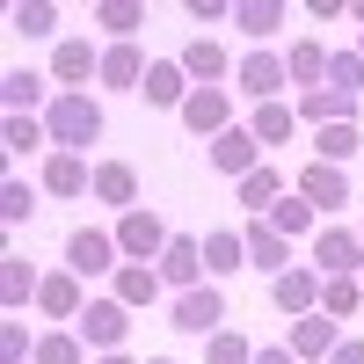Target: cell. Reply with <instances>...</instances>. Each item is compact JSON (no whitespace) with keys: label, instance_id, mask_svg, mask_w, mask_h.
<instances>
[{"label":"cell","instance_id":"cell-1","mask_svg":"<svg viewBox=\"0 0 364 364\" xmlns=\"http://www.w3.org/2000/svg\"><path fill=\"white\" fill-rule=\"evenodd\" d=\"M44 132H51V154H87L102 139V102L95 95H51Z\"/></svg>","mask_w":364,"mask_h":364},{"label":"cell","instance_id":"cell-2","mask_svg":"<svg viewBox=\"0 0 364 364\" xmlns=\"http://www.w3.org/2000/svg\"><path fill=\"white\" fill-rule=\"evenodd\" d=\"M73 336L95 350V357H117V350L132 343V306H124L117 291H109V299H87V314L73 321Z\"/></svg>","mask_w":364,"mask_h":364},{"label":"cell","instance_id":"cell-3","mask_svg":"<svg viewBox=\"0 0 364 364\" xmlns=\"http://www.w3.org/2000/svg\"><path fill=\"white\" fill-rule=\"evenodd\" d=\"M168 328H175V336H219V328H226V291L219 284H197V291H175L168 299Z\"/></svg>","mask_w":364,"mask_h":364},{"label":"cell","instance_id":"cell-4","mask_svg":"<svg viewBox=\"0 0 364 364\" xmlns=\"http://www.w3.org/2000/svg\"><path fill=\"white\" fill-rule=\"evenodd\" d=\"M233 87H240V95H248L255 109L262 102H284V87H291V73H284V51H240V66H233Z\"/></svg>","mask_w":364,"mask_h":364},{"label":"cell","instance_id":"cell-5","mask_svg":"<svg viewBox=\"0 0 364 364\" xmlns=\"http://www.w3.org/2000/svg\"><path fill=\"white\" fill-rule=\"evenodd\" d=\"M51 80H58V95H87V80H102V44L58 37L51 44Z\"/></svg>","mask_w":364,"mask_h":364},{"label":"cell","instance_id":"cell-6","mask_svg":"<svg viewBox=\"0 0 364 364\" xmlns=\"http://www.w3.org/2000/svg\"><path fill=\"white\" fill-rule=\"evenodd\" d=\"M109 233H117V248H124V262H161V255H168V240H175V233L161 226V211H154V204L124 211Z\"/></svg>","mask_w":364,"mask_h":364},{"label":"cell","instance_id":"cell-7","mask_svg":"<svg viewBox=\"0 0 364 364\" xmlns=\"http://www.w3.org/2000/svg\"><path fill=\"white\" fill-rule=\"evenodd\" d=\"M117 255H124V248H117V233H102V226H80V233L66 240V269H73L80 284H87V277H117V269H124Z\"/></svg>","mask_w":364,"mask_h":364},{"label":"cell","instance_id":"cell-8","mask_svg":"<svg viewBox=\"0 0 364 364\" xmlns=\"http://www.w3.org/2000/svg\"><path fill=\"white\" fill-rule=\"evenodd\" d=\"M314 269L321 277H364V233L357 226H321L314 233Z\"/></svg>","mask_w":364,"mask_h":364},{"label":"cell","instance_id":"cell-9","mask_svg":"<svg viewBox=\"0 0 364 364\" xmlns=\"http://www.w3.org/2000/svg\"><path fill=\"white\" fill-rule=\"evenodd\" d=\"M291 190L306 197L314 211H343V204L357 197V182H350V168H328V161H306V168L291 175Z\"/></svg>","mask_w":364,"mask_h":364},{"label":"cell","instance_id":"cell-10","mask_svg":"<svg viewBox=\"0 0 364 364\" xmlns=\"http://www.w3.org/2000/svg\"><path fill=\"white\" fill-rule=\"evenodd\" d=\"M321 269L314 262H291L284 277H269V299H277V314H291V321H306V314H321Z\"/></svg>","mask_w":364,"mask_h":364},{"label":"cell","instance_id":"cell-11","mask_svg":"<svg viewBox=\"0 0 364 364\" xmlns=\"http://www.w3.org/2000/svg\"><path fill=\"white\" fill-rule=\"evenodd\" d=\"M175 66L190 73V87H219V80H233V66H240V58H233L226 44H211V37H190V44L175 51Z\"/></svg>","mask_w":364,"mask_h":364},{"label":"cell","instance_id":"cell-12","mask_svg":"<svg viewBox=\"0 0 364 364\" xmlns=\"http://www.w3.org/2000/svg\"><path fill=\"white\" fill-rule=\"evenodd\" d=\"M37 190L44 197H95V161L87 154H51L37 168Z\"/></svg>","mask_w":364,"mask_h":364},{"label":"cell","instance_id":"cell-13","mask_svg":"<svg viewBox=\"0 0 364 364\" xmlns=\"http://www.w3.org/2000/svg\"><path fill=\"white\" fill-rule=\"evenodd\" d=\"M154 269H161L168 291H197V284H211V277H204V240H197V233H175L168 255H161Z\"/></svg>","mask_w":364,"mask_h":364},{"label":"cell","instance_id":"cell-14","mask_svg":"<svg viewBox=\"0 0 364 364\" xmlns=\"http://www.w3.org/2000/svg\"><path fill=\"white\" fill-rule=\"evenodd\" d=\"M284 350H291L299 364H328V357L343 350V321H328V314H306V321H291Z\"/></svg>","mask_w":364,"mask_h":364},{"label":"cell","instance_id":"cell-15","mask_svg":"<svg viewBox=\"0 0 364 364\" xmlns=\"http://www.w3.org/2000/svg\"><path fill=\"white\" fill-rule=\"evenodd\" d=\"M175 117H182V132H197V139H219V132H233V95H226V87H197V95L182 102Z\"/></svg>","mask_w":364,"mask_h":364},{"label":"cell","instance_id":"cell-16","mask_svg":"<svg viewBox=\"0 0 364 364\" xmlns=\"http://www.w3.org/2000/svg\"><path fill=\"white\" fill-rule=\"evenodd\" d=\"M146 73H154V58H146L139 44H102V80L95 87H117V95H139Z\"/></svg>","mask_w":364,"mask_h":364},{"label":"cell","instance_id":"cell-17","mask_svg":"<svg viewBox=\"0 0 364 364\" xmlns=\"http://www.w3.org/2000/svg\"><path fill=\"white\" fill-rule=\"evenodd\" d=\"M0 102H8V117H37V109H51V80L37 66H8L0 73Z\"/></svg>","mask_w":364,"mask_h":364},{"label":"cell","instance_id":"cell-18","mask_svg":"<svg viewBox=\"0 0 364 364\" xmlns=\"http://www.w3.org/2000/svg\"><path fill=\"white\" fill-rule=\"evenodd\" d=\"M211 168H219V175H255L262 168V146H255V132L248 124H233V132H219V139H211Z\"/></svg>","mask_w":364,"mask_h":364},{"label":"cell","instance_id":"cell-19","mask_svg":"<svg viewBox=\"0 0 364 364\" xmlns=\"http://www.w3.org/2000/svg\"><path fill=\"white\" fill-rule=\"evenodd\" d=\"M37 314H44V321H80V314H87V291H80V277H73V269H44Z\"/></svg>","mask_w":364,"mask_h":364},{"label":"cell","instance_id":"cell-20","mask_svg":"<svg viewBox=\"0 0 364 364\" xmlns=\"http://www.w3.org/2000/svg\"><path fill=\"white\" fill-rule=\"evenodd\" d=\"M95 204H109L117 219L139 211V168L132 161H95Z\"/></svg>","mask_w":364,"mask_h":364},{"label":"cell","instance_id":"cell-21","mask_svg":"<svg viewBox=\"0 0 364 364\" xmlns=\"http://www.w3.org/2000/svg\"><path fill=\"white\" fill-rule=\"evenodd\" d=\"M37 291H44V269L29 262V255H0V306L22 314V306H37Z\"/></svg>","mask_w":364,"mask_h":364},{"label":"cell","instance_id":"cell-22","mask_svg":"<svg viewBox=\"0 0 364 364\" xmlns=\"http://www.w3.org/2000/svg\"><path fill=\"white\" fill-rule=\"evenodd\" d=\"M291 109H299V124H314V132H328V124H357V95H336V87L291 95Z\"/></svg>","mask_w":364,"mask_h":364},{"label":"cell","instance_id":"cell-23","mask_svg":"<svg viewBox=\"0 0 364 364\" xmlns=\"http://www.w3.org/2000/svg\"><path fill=\"white\" fill-rule=\"evenodd\" d=\"M328 58H336V51H328L321 37H299V44L284 51V73H291V87H299V95H314V87H328Z\"/></svg>","mask_w":364,"mask_h":364},{"label":"cell","instance_id":"cell-24","mask_svg":"<svg viewBox=\"0 0 364 364\" xmlns=\"http://www.w3.org/2000/svg\"><path fill=\"white\" fill-rule=\"evenodd\" d=\"M240 240H248V269H269V277H284V269H291V240L269 233V219H248Z\"/></svg>","mask_w":364,"mask_h":364},{"label":"cell","instance_id":"cell-25","mask_svg":"<svg viewBox=\"0 0 364 364\" xmlns=\"http://www.w3.org/2000/svg\"><path fill=\"white\" fill-rule=\"evenodd\" d=\"M139 95H146V109H182V102L197 95V87H190V73H182L175 58H154V73H146V87H139Z\"/></svg>","mask_w":364,"mask_h":364},{"label":"cell","instance_id":"cell-26","mask_svg":"<svg viewBox=\"0 0 364 364\" xmlns=\"http://www.w3.org/2000/svg\"><path fill=\"white\" fill-rule=\"evenodd\" d=\"M233 269H248V240H240V226L204 233V277L219 284V277H233Z\"/></svg>","mask_w":364,"mask_h":364},{"label":"cell","instance_id":"cell-27","mask_svg":"<svg viewBox=\"0 0 364 364\" xmlns=\"http://www.w3.org/2000/svg\"><path fill=\"white\" fill-rule=\"evenodd\" d=\"M161 291H168V284H161V269H154V262H124V269H117V299H124L132 314L161 306Z\"/></svg>","mask_w":364,"mask_h":364},{"label":"cell","instance_id":"cell-28","mask_svg":"<svg viewBox=\"0 0 364 364\" xmlns=\"http://www.w3.org/2000/svg\"><path fill=\"white\" fill-rule=\"evenodd\" d=\"M284 190H291V182H284L277 168H269V161H262L255 175H240V182H233V197H240V204H248V211H255V219H269V204H277Z\"/></svg>","mask_w":364,"mask_h":364},{"label":"cell","instance_id":"cell-29","mask_svg":"<svg viewBox=\"0 0 364 364\" xmlns=\"http://www.w3.org/2000/svg\"><path fill=\"white\" fill-rule=\"evenodd\" d=\"M269 233H284V240H299V233H321V211L299 197V190H284L277 204H269Z\"/></svg>","mask_w":364,"mask_h":364},{"label":"cell","instance_id":"cell-30","mask_svg":"<svg viewBox=\"0 0 364 364\" xmlns=\"http://www.w3.org/2000/svg\"><path fill=\"white\" fill-rule=\"evenodd\" d=\"M233 29H248L255 51H262V44L284 29V0H240V8H233Z\"/></svg>","mask_w":364,"mask_h":364},{"label":"cell","instance_id":"cell-31","mask_svg":"<svg viewBox=\"0 0 364 364\" xmlns=\"http://www.w3.org/2000/svg\"><path fill=\"white\" fill-rule=\"evenodd\" d=\"M95 29H109V44H139L146 8H139V0H102V8H95Z\"/></svg>","mask_w":364,"mask_h":364},{"label":"cell","instance_id":"cell-32","mask_svg":"<svg viewBox=\"0 0 364 364\" xmlns=\"http://www.w3.org/2000/svg\"><path fill=\"white\" fill-rule=\"evenodd\" d=\"M248 132H255V146H284V139L299 132V109H291V102H262V109L248 117Z\"/></svg>","mask_w":364,"mask_h":364},{"label":"cell","instance_id":"cell-33","mask_svg":"<svg viewBox=\"0 0 364 364\" xmlns=\"http://www.w3.org/2000/svg\"><path fill=\"white\" fill-rule=\"evenodd\" d=\"M357 146H364V132H357V124H328V132H314V161L350 168V161H357Z\"/></svg>","mask_w":364,"mask_h":364},{"label":"cell","instance_id":"cell-34","mask_svg":"<svg viewBox=\"0 0 364 364\" xmlns=\"http://www.w3.org/2000/svg\"><path fill=\"white\" fill-rule=\"evenodd\" d=\"M0 146H8V154H44V161H51L44 117H8V124H0Z\"/></svg>","mask_w":364,"mask_h":364},{"label":"cell","instance_id":"cell-35","mask_svg":"<svg viewBox=\"0 0 364 364\" xmlns=\"http://www.w3.org/2000/svg\"><path fill=\"white\" fill-rule=\"evenodd\" d=\"M29 364H87V343L73 336V328H44L37 336V357Z\"/></svg>","mask_w":364,"mask_h":364},{"label":"cell","instance_id":"cell-36","mask_svg":"<svg viewBox=\"0 0 364 364\" xmlns=\"http://www.w3.org/2000/svg\"><path fill=\"white\" fill-rule=\"evenodd\" d=\"M357 306H364V277H328L321 284V314L328 321H350Z\"/></svg>","mask_w":364,"mask_h":364},{"label":"cell","instance_id":"cell-37","mask_svg":"<svg viewBox=\"0 0 364 364\" xmlns=\"http://www.w3.org/2000/svg\"><path fill=\"white\" fill-rule=\"evenodd\" d=\"M8 29L15 37H58V8L51 0H22V8L8 15Z\"/></svg>","mask_w":364,"mask_h":364},{"label":"cell","instance_id":"cell-38","mask_svg":"<svg viewBox=\"0 0 364 364\" xmlns=\"http://www.w3.org/2000/svg\"><path fill=\"white\" fill-rule=\"evenodd\" d=\"M204 364H255V343L240 336V328H219V336L204 343Z\"/></svg>","mask_w":364,"mask_h":364},{"label":"cell","instance_id":"cell-39","mask_svg":"<svg viewBox=\"0 0 364 364\" xmlns=\"http://www.w3.org/2000/svg\"><path fill=\"white\" fill-rule=\"evenodd\" d=\"M29 211H37V197H29V182H22V175H8V182H0V226L15 233V226L29 219Z\"/></svg>","mask_w":364,"mask_h":364},{"label":"cell","instance_id":"cell-40","mask_svg":"<svg viewBox=\"0 0 364 364\" xmlns=\"http://www.w3.org/2000/svg\"><path fill=\"white\" fill-rule=\"evenodd\" d=\"M328 87L364 102V58H357V51H336V58H328Z\"/></svg>","mask_w":364,"mask_h":364},{"label":"cell","instance_id":"cell-41","mask_svg":"<svg viewBox=\"0 0 364 364\" xmlns=\"http://www.w3.org/2000/svg\"><path fill=\"white\" fill-rule=\"evenodd\" d=\"M29 357H37V336L22 321H0V364H29Z\"/></svg>","mask_w":364,"mask_h":364},{"label":"cell","instance_id":"cell-42","mask_svg":"<svg viewBox=\"0 0 364 364\" xmlns=\"http://www.w3.org/2000/svg\"><path fill=\"white\" fill-rule=\"evenodd\" d=\"M190 22H233L226 0H190Z\"/></svg>","mask_w":364,"mask_h":364},{"label":"cell","instance_id":"cell-43","mask_svg":"<svg viewBox=\"0 0 364 364\" xmlns=\"http://www.w3.org/2000/svg\"><path fill=\"white\" fill-rule=\"evenodd\" d=\"M328 364H364V336H343V350L328 357Z\"/></svg>","mask_w":364,"mask_h":364},{"label":"cell","instance_id":"cell-44","mask_svg":"<svg viewBox=\"0 0 364 364\" xmlns=\"http://www.w3.org/2000/svg\"><path fill=\"white\" fill-rule=\"evenodd\" d=\"M255 364H299V357H291L284 343H269V350H255Z\"/></svg>","mask_w":364,"mask_h":364},{"label":"cell","instance_id":"cell-45","mask_svg":"<svg viewBox=\"0 0 364 364\" xmlns=\"http://www.w3.org/2000/svg\"><path fill=\"white\" fill-rule=\"evenodd\" d=\"M95 364H139V357H132V350H117V357H95Z\"/></svg>","mask_w":364,"mask_h":364},{"label":"cell","instance_id":"cell-46","mask_svg":"<svg viewBox=\"0 0 364 364\" xmlns=\"http://www.w3.org/2000/svg\"><path fill=\"white\" fill-rule=\"evenodd\" d=\"M350 22H357V29H364V0H357V8H350Z\"/></svg>","mask_w":364,"mask_h":364},{"label":"cell","instance_id":"cell-47","mask_svg":"<svg viewBox=\"0 0 364 364\" xmlns=\"http://www.w3.org/2000/svg\"><path fill=\"white\" fill-rule=\"evenodd\" d=\"M357 58H364V29H357Z\"/></svg>","mask_w":364,"mask_h":364},{"label":"cell","instance_id":"cell-48","mask_svg":"<svg viewBox=\"0 0 364 364\" xmlns=\"http://www.w3.org/2000/svg\"><path fill=\"white\" fill-rule=\"evenodd\" d=\"M146 364H175V357H146Z\"/></svg>","mask_w":364,"mask_h":364},{"label":"cell","instance_id":"cell-49","mask_svg":"<svg viewBox=\"0 0 364 364\" xmlns=\"http://www.w3.org/2000/svg\"><path fill=\"white\" fill-rule=\"evenodd\" d=\"M357 233H364V219H357Z\"/></svg>","mask_w":364,"mask_h":364}]
</instances>
